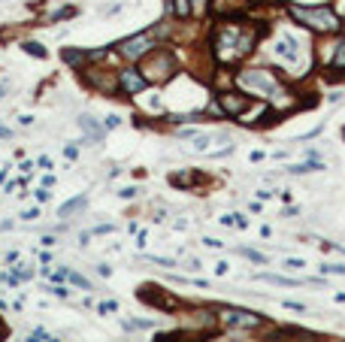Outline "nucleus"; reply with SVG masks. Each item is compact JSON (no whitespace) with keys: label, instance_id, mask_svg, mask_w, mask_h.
Masks as SVG:
<instances>
[{"label":"nucleus","instance_id":"nucleus-19","mask_svg":"<svg viewBox=\"0 0 345 342\" xmlns=\"http://www.w3.org/2000/svg\"><path fill=\"white\" fill-rule=\"evenodd\" d=\"M318 170H324V164H321V161H312V158L303 161V164H291V167H288L291 176H306V173H318Z\"/></svg>","mask_w":345,"mask_h":342},{"label":"nucleus","instance_id":"nucleus-30","mask_svg":"<svg viewBox=\"0 0 345 342\" xmlns=\"http://www.w3.org/2000/svg\"><path fill=\"white\" fill-rule=\"evenodd\" d=\"M176 136H182V139H194L197 130H194V127H176Z\"/></svg>","mask_w":345,"mask_h":342},{"label":"nucleus","instance_id":"nucleus-34","mask_svg":"<svg viewBox=\"0 0 345 342\" xmlns=\"http://www.w3.org/2000/svg\"><path fill=\"white\" fill-rule=\"evenodd\" d=\"M64 158H67V161H76V158H79V148H76V145H64Z\"/></svg>","mask_w":345,"mask_h":342},{"label":"nucleus","instance_id":"nucleus-23","mask_svg":"<svg viewBox=\"0 0 345 342\" xmlns=\"http://www.w3.org/2000/svg\"><path fill=\"white\" fill-rule=\"evenodd\" d=\"M209 145H212V136H209V133H197V136H194V151H209Z\"/></svg>","mask_w":345,"mask_h":342},{"label":"nucleus","instance_id":"nucleus-2","mask_svg":"<svg viewBox=\"0 0 345 342\" xmlns=\"http://www.w3.org/2000/svg\"><path fill=\"white\" fill-rule=\"evenodd\" d=\"M136 67L142 70L148 85H167L179 76V55L173 52V46H161L151 55H145Z\"/></svg>","mask_w":345,"mask_h":342},{"label":"nucleus","instance_id":"nucleus-31","mask_svg":"<svg viewBox=\"0 0 345 342\" xmlns=\"http://www.w3.org/2000/svg\"><path fill=\"white\" fill-rule=\"evenodd\" d=\"M33 197H36V203H49V188H36V191H33Z\"/></svg>","mask_w":345,"mask_h":342},{"label":"nucleus","instance_id":"nucleus-12","mask_svg":"<svg viewBox=\"0 0 345 342\" xmlns=\"http://www.w3.org/2000/svg\"><path fill=\"white\" fill-rule=\"evenodd\" d=\"M170 182H173V188H185V191H194V188H200V185L206 182V176H203L200 170H179V173H173V176H170Z\"/></svg>","mask_w":345,"mask_h":342},{"label":"nucleus","instance_id":"nucleus-45","mask_svg":"<svg viewBox=\"0 0 345 342\" xmlns=\"http://www.w3.org/2000/svg\"><path fill=\"white\" fill-rule=\"evenodd\" d=\"M12 133H9V127H3V124H0V139H9Z\"/></svg>","mask_w":345,"mask_h":342},{"label":"nucleus","instance_id":"nucleus-38","mask_svg":"<svg viewBox=\"0 0 345 342\" xmlns=\"http://www.w3.org/2000/svg\"><path fill=\"white\" fill-rule=\"evenodd\" d=\"M203 245H206V248H221L224 242H221V239H212V236H206V239H203Z\"/></svg>","mask_w":345,"mask_h":342},{"label":"nucleus","instance_id":"nucleus-47","mask_svg":"<svg viewBox=\"0 0 345 342\" xmlns=\"http://www.w3.org/2000/svg\"><path fill=\"white\" fill-rule=\"evenodd\" d=\"M6 88H9L6 82H3V85H0V100H3V94H6Z\"/></svg>","mask_w":345,"mask_h":342},{"label":"nucleus","instance_id":"nucleus-14","mask_svg":"<svg viewBox=\"0 0 345 342\" xmlns=\"http://www.w3.org/2000/svg\"><path fill=\"white\" fill-rule=\"evenodd\" d=\"M79 127H82V133H85V139H91V142H103V124L94 118V115H88V112H82L79 115Z\"/></svg>","mask_w":345,"mask_h":342},{"label":"nucleus","instance_id":"nucleus-1","mask_svg":"<svg viewBox=\"0 0 345 342\" xmlns=\"http://www.w3.org/2000/svg\"><path fill=\"white\" fill-rule=\"evenodd\" d=\"M285 12L306 30H312L315 36H324V33H342L345 21L336 15V9L330 3H285Z\"/></svg>","mask_w":345,"mask_h":342},{"label":"nucleus","instance_id":"nucleus-6","mask_svg":"<svg viewBox=\"0 0 345 342\" xmlns=\"http://www.w3.org/2000/svg\"><path fill=\"white\" fill-rule=\"evenodd\" d=\"M85 76V85L94 91V94H103V97H115L121 94V85H118V70H109V67H100V64H88L82 70Z\"/></svg>","mask_w":345,"mask_h":342},{"label":"nucleus","instance_id":"nucleus-13","mask_svg":"<svg viewBox=\"0 0 345 342\" xmlns=\"http://www.w3.org/2000/svg\"><path fill=\"white\" fill-rule=\"evenodd\" d=\"M61 61H64L70 70H79V73H82V70L91 64V52H88V49H64V52H61Z\"/></svg>","mask_w":345,"mask_h":342},{"label":"nucleus","instance_id":"nucleus-37","mask_svg":"<svg viewBox=\"0 0 345 342\" xmlns=\"http://www.w3.org/2000/svg\"><path fill=\"white\" fill-rule=\"evenodd\" d=\"M233 224L239 227V230H245V227H248V218H245V215H233Z\"/></svg>","mask_w":345,"mask_h":342},{"label":"nucleus","instance_id":"nucleus-18","mask_svg":"<svg viewBox=\"0 0 345 342\" xmlns=\"http://www.w3.org/2000/svg\"><path fill=\"white\" fill-rule=\"evenodd\" d=\"M257 279L270 282V285H279V288H300V285H306L300 279H288V276H276V273H257Z\"/></svg>","mask_w":345,"mask_h":342},{"label":"nucleus","instance_id":"nucleus-48","mask_svg":"<svg viewBox=\"0 0 345 342\" xmlns=\"http://www.w3.org/2000/svg\"><path fill=\"white\" fill-rule=\"evenodd\" d=\"M342 139H345V127H342Z\"/></svg>","mask_w":345,"mask_h":342},{"label":"nucleus","instance_id":"nucleus-39","mask_svg":"<svg viewBox=\"0 0 345 342\" xmlns=\"http://www.w3.org/2000/svg\"><path fill=\"white\" fill-rule=\"evenodd\" d=\"M21 218H24V221H33V218H40V209H27V212H21Z\"/></svg>","mask_w":345,"mask_h":342},{"label":"nucleus","instance_id":"nucleus-21","mask_svg":"<svg viewBox=\"0 0 345 342\" xmlns=\"http://www.w3.org/2000/svg\"><path fill=\"white\" fill-rule=\"evenodd\" d=\"M67 282L76 285V288H82V291H91V282H88L82 273H73V270H70V273H67Z\"/></svg>","mask_w":345,"mask_h":342},{"label":"nucleus","instance_id":"nucleus-7","mask_svg":"<svg viewBox=\"0 0 345 342\" xmlns=\"http://www.w3.org/2000/svg\"><path fill=\"white\" fill-rule=\"evenodd\" d=\"M218 327V315L209 306H194V309H182V330L185 333H206Z\"/></svg>","mask_w":345,"mask_h":342},{"label":"nucleus","instance_id":"nucleus-43","mask_svg":"<svg viewBox=\"0 0 345 342\" xmlns=\"http://www.w3.org/2000/svg\"><path fill=\"white\" fill-rule=\"evenodd\" d=\"M36 167H43V170H52V161H49V158H46V155H43V158H40V161H36Z\"/></svg>","mask_w":345,"mask_h":342},{"label":"nucleus","instance_id":"nucleus-3","mask_svg":"<svg viewBox=\"0 0 345 342\" xmlns=\"http://www.w3.org/2000/svg\"><path fill=\"white\" fill-rule=\"evenodd\" d=\"M233 85L239 91H245L248 97H257V100H266L279 85H282V76L273 73V70H266V67H245L236 73V79Z\"/></svg>","mask_w":345,"mask_h":342},{"label":"nucleus","instance_id":"nucleus-25","mask_svg":"<svg viewBox=\"0 0 345 342\" xmlns=\"http://www.w3.org/2000/svg\"><path fill=\"white\" fill-rule=\"evenodd\" d=\"M191 6H194V18H200L209 12V0H191Z\"/></svg>","mask_w":345,"mask_h":342},{"label":"nucleus","instance_id":"nucleus-33","mask_svg":"<svg viewBox=\"0 0 345 342\" xmlns=\"http://www.w3.org/2000/svg\"><path fill=\"white\" fill-rule=\"evenodd\" d=\"M27 342H49V333H46V330H33Z\"/></svg>","mask_w":345,"mask_h":342},{"label":"nucleus","instance_id":"nucleus-10","mask_svg":"<svg viewBox=\"0 0 345 342\" xmlns=\"http://www.w3.org/2000/svg\"><path fill=\"white\" fill-rule=\"evenodd\" d=\"M151 309H161V312H182L185 309V303H182V297H176L173 291H158V288H145L142 294H139Z\"/></svg>","mask_w":345,"mask_h":342},{"label":"nucleus","instance_id":"nucleus-20","mask_svg":"<svg viewBox=\"0 0 345 342\" xmlns=\"http://www.w3.org/2000/svg\"><path fill=\"white\" fill-rule=\"evenodd\" d=\"M236 254H242V257H248L251 263H260V267H263V263H270V257H266V254H260L257 248H236Z\"/></svg>","mask_w":345,"mask_h":342},{"label":"nucleus","instance_id":"nucleus-32","mask_svg":"<svg viewBox=\"0 0 345 342\" xmlns=\"http://www.w3.org/2000/svg\"><path fill=\"white\" fill-rule=\"evenodd\" d=\"M285 309H294V312H306V303H294V300H282Z\"/></svg>","mask_w":345,"mask_h":342},{"label":"nucleus","instance_id":"nucleus-17","mask_svg":"<svg viewBox=\"0 0 345 342\" xmlns=\"http://www.w3.org/2000/svg\"><path fill=\"white\" fill-rule=\"evenodd\" d=\"M327 76H330V79L345 76V40H342V46L336 49V55H333V61H330V67H327Z\"/></svg>","mask_w":345,"mask_h":342},{"label":"nucleus","instance_id":"nucleus-8","mask_svg":"<svg viewBox=\"0 0 345 342\" xmlns=\"http://www.w3.org/2000/svg\"><path fill=\"white\" fill-rule=\"evenodd\" d=\"M118 85H121V94H124V97H133V100L151 88L148 79L142 76V70H139L136 64H124V67L118 70Z\"/></svg>","mask_w":345,"mask_h":342},{"label":"nucleus","instance_id":"nucleus-24","mask_svg":"<svg viewBox=\"0 0 345 342\" xmlns=\"http://www.w3.org/2000/svg\"><path fill=\"white\" fill-rule=\"evenodd\" d=\"M52 297H58V300H70V288L67 285H52V288H46Z\"/></svg>","mask_w":345,"mask_h":342},{"label":"nucleus","instance_id":"nucleus-40","mask_svg":"<svg viewBox=\"0 0 345 342\" xmlns=\"http://www.w3.org/2000/svg\"><path fill=\"white\" fill-rule=\"evenodd\" d=\"M197 342H233V339H227V336H206V339H197Z\"/></svg>","mask_w":345,"mask_h":342},{"label":"nucleus","instance_id":"nucleus-4","mask_svg":"<svg viewBox=\"0 0 345 342\" xmlns=\"http://www.w3.org/2000/svg\"><path fill=\"white\" fill-rule=\"evenodd\" d=\"M155 49H161V43L155 40V33H151L148 27L139 30V33L124 36V40H118L112 46V52L118 55V61H124V64H139L145 55H151Z\"/></svg>","mask_w":345,"mask_h":342},{"label":"nucleus","instance_id":"nucleus-46","mask_svg":"<svg viewBox=\"0 0 345 342\" xmlns=\"http://www.w3.org/2000/svg\"><path fill=\"white\" fill-rule=\"evenodd\" d=\"M6 170H9V167H3V170H0V185L6 182Z\"/></svg>","mask_w":345,"mask_h":342},{"label":"nucleus","instance_id":"nucleus-11","mask_svg":"<svg viewBox=\"0 0 345 342\" xmlns=\"http://www.w3.org/2000/svg\"><path fill=\"white\" fill-rule=\"evenodd\" d=\"M257 0H209V12L218 18V21H227V18H242Z\"/></svg>","mask_w":345,"mask_h":342},{"label":"nucleus","instance_id":"nucleus-27","mask_svg":"<svg viewBox=\"0 0 345 342\" xmlns=\"http://www.w3.org/2000/svg\"><path fill=\"white\" fill-rule=\"evenodd\" d=\"M282 267H285V270H303V267H306V260H300V257H285V260H282Z\"/></svg>","mask_w":345,"mask_h":342},{"label":"nucleus","instance_id":"nucleus-9","mask_svg":"<svg viewBox=\"0 0 345 342\" xmlns=\"http://www.w3.org/2000/svg\"><path fill=\"white\" fill-rule=\"evenodd\" d=\"M215 100L221 103L224 115L236 121V118L242 115V112L251 106V100H254V97H248V94H245V91H239V88H230V91H221V94H215Z\"/></svg>","mask_w":345,"mask_h":342},{"label":"nucleus","instance_id":"nucleus-5","mask_svg":"<svg viewBox=\"0 0 345 342\" xmlns=\"http://www.w3.org/2000/svg\"><path fill=\"white\" fill-rule=\"evenodd\" d=\"M215 315H218V324L227 327V330H239V333H251V330H263L266 327V318L260 312H251V309H242V306H215Z\"/></svg>","mask_w":345,"mask_h":342},{"label":"nucleus","instance_id":"nucleus-29","mask_svg":"<svg viewBox=\"0 0 345 342\" xmlns=\"http://www.w3.org/2000/svg\"><path fill=\"white\" fill-rule=\"evenodd\" d=\"M118 124H121V118H118V115H112V112H109V115L103 118V127H106V130H112V127H118Z\"/></svg>","mask_w":345,"mask_h":342},{"label":"nucleus","instance_id":"nucleus-44","mask_svg":"<svg viewBox=\"0 0 345 342\" xmlns=\"http://www.w3.org/2000/svg\"><path fill=\"white\" fill-rule=\"evenodd\" d=\"M97 273H100V276H109V273H112V267H106V263H97Z\"/></svg>","mask_w":345,"mask_h":342},{"label":"nucleus","instance_id":"nucleus-26","mask_svg":"<svg viewBox=\"0 0 345 342\" xmlns=\"http://www.w3.org/2000/svg\"><path fill=\"white\" fill-rule=\"evenodd\" d=\"M321 273H330V276H345V263H324Z\"/></svg>","mask_w":345,"mask_h":342},{"label":"nucleus","instance_id":"nucleus-16","mask_svg":"<svg viewBox=\"0 0 345 342\" xmlns=\"http://www.w3.org/2000/svg\"><path fill=\"white\" fill-rule=\"evenodd\" d=\"M85 206H88V194H79V197L61 203V206H58V215H61V218H70V215H76V212H82Z\"/></svg>","mask_w":345,"mask_h":342},{"label":"nucleus","instance_id":"nucleus-36","mask_svg":"<svg viewBox=\"0 0 345 342\" xmlns=\"http://www.w3.org/2000/svg\"><path fill=\"white\" fill-rule=\"evenodd\" d=\"M40 245H46V248H52V245H58V236H55V233H46V236L40 239Z\"/></svg>","mask_w":345,"mask_h":342},{"label":"nucleus","instance_id":"nucleus-41","mask_svg":"<svg viewBox=\"0 0 345 342\" xmlns=\"http://www.w3.org/2000/svg\"><path fill=\"white\" fill-rule=\"evenodd\" d=\"M109 230H112V224H97L94 230H91V236H94V233H109Z\"/></svg>","mask_w":345,"mask_h":342},{"label":"nucleus","instance_id":"nucleus-22","mask_svg":"<svg viewBox=\"0 0 345 342\" xmlns=\"http://www.w3.org/2000/svg\"><path fill=\"white\" fill-rule=\"evenodd\" d=\"M24 52H27L30 58H46V55H49L43 43H24Z\"/></svg>","mask_w":345,"mask_h":342},{"label":"nucleus","instance_id":"nucleus-28","mask_svg":"<svg viewBox=\"0 0 345 342\" xmlns=\"http://www.w3.org/2000/svg\"><path fill=\"white\" fill-rule=\"evenodd\" d=\"M148 263H158V267H176V260L173 257H145Z\"/></svg>","mask_w":345,"mask_h":342},{"label":"nucleus","instance_id":"nucleus-42","mask_svg":"<svg viewBox=\"0 0 345 342\" xmlns=\"http://www.w3.org/2000/svg\"><path fill=\"white\" fill-rule=\"evenodd\" d=\"M227 270H230V263H224V260H221V263H215V273H218V276H224Z\"/></svg>","mask_w":345,"mask_h":342},{"label":"nucleus","instance_id":"nucleus-15","mask_svg":"<svg viewBox=\"0 0 345 342\" xmlns=\"http://www.w3.org/2000/svg\"><path fill=\"white\" fill-rule=\"evenodd\" d=\"M167 15H173L176 21H191L194 6H191V0H167Z\"/></svg>","mask_w":345,"mask_h":342},{"label":"nucleus","instance_id":"nucleus-35","mask_svg":"<svg viewBox=\"0 0 345 342\" xmlns=\"http://www.w3.org/2000/svg\"><path fill=\"white\" fill-rule=\"evenodd\" d=\"M136 194H139L136 188H121V191H118V197H121V200H133Z\"/></svg>","mask_w":345,"mask_h":342}]
</instances>
